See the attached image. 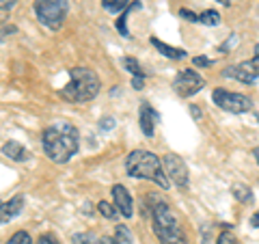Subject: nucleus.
<instances>
[{
    "instance_id": "nucleus-1",
    "label": "nucleus",
    "mask_w": 259,
    "mask_h": 244,
    "mask_svg": "<svg viewBox=\"0 0 259 244\" xmlns=\"http://www.w3.org/2000/svg\"><path fill=\"white\" fill-rule=\"evenodd\" d=\"M41 145L46 156L56 165H65L76 156L80 147V134L69 121H54L41 134Z\"/></svg>"
},
{
    "instance_id": "nucleus-2",
    "label": "nucleus",
    "mask_w": 259,
    "mask_h": 244,
    "mask_svg": "<svg viewBox=\"0 0 259 244\" xmlns=\"http://www.w3.org/2000/svg\"><path fill=\"white\" fill-rule=\"evenodd\" d=\"M125 171L130 177L149 180L153 184H158L162 190H168V186H171V182H168V177H166V171L162 167V158H158L153 151L134 149L125 158Z\"/></svg>"
},
{
    "instance_id": "nucleus-3",
    "label": "nucleus",
    "mask_w": 259,
    "mask_h": 244,
    "mask_svg": "<svg viewBox=\"0 0 259 244\" xmlns=\"http://www.w3.org/2000/svg\"><path fill=\"white\" fill-rule=\"evenodd\" d=\"M102 89L100 76L89 67H74L69 69V83L65 85L59 95L65 102L71 104H80V102H91L93 97H97Z\"/></svg>"
},
{
    "instance_id": "nucleus-4",
    "label": "nucleus",
    "mask_w": 259,
    "mask_h": 244,
    "mask_svg": "<svg viewBox=\"0 0 259 244\" xmlns=\"http://www.w3.org/2000/svg\"><path fill=\"white\" fill-rule=\"evenodd\" d=\"M151 223H153V233H156L160 244H184L186 242L182 221L168 203L158 201L151 208Z\"/></svg>"
},
{
    "instance_id": "nucleus-5",
    "label": "nucleus",
    "mask_w": 259,
    "mask_h": 244,
    "mask_svg": "<svg viewBox=\"0 0 259 244\" xmlns=\"http://www.w3.org/2000/svg\"><path fill=\"white\" fill-rule=\"evenodd\" d=\"M69 3L67 0H35L37 20L50 30H59L67 18Z\"/></svg>"
},
{
    "instance_id": "nucleus-6",
    "label": "nucleus",
    "mask_w": 259,
    "mask_h": 244,
    "mask_svg": "<svg viewBox=\"0 0 259 244\" xmlns=\"http://www.w3.org/2000/svg\"><path fill=\"white\" fill-rule=\"evenodd\" d=\"M212 100L218 108H223L227 112H233V115H240V112H248L253 108V100L248 95L242 93H231L227 89H214Z\"/></svg>"
},
{
    "instance_id": "nucleus-7",
    "label": "nucleus",
    "mask_w": 259,
    "mask_h": 244,
    "mask_svg": "<svg viewBox=\"0 0 259 244\" xmlns=\"http://www.w3.org/2000/svg\"><path fill=\"white\" fill-rule=\"evenodd\" d=\"M205 87V78L194 69H182L173 80V89L180 97H192Z\"/></svg>"
},
{
    "instance_id": "nucleus-8",
    "label": "nucleus",
    "mask_w": 259,
    "mask_h": 244,
    "mask_svg": "<svg viewBox=\"0 0 259 244\" xmlns=\"http://www.w3.org/2000/svg\"><path fill=\"white\" fill-rule=\"evenodd\" d=\"M162 167L166 171V177L168 182H173L177 188H188V167H186V162L182 158L173 156V153H168V156L162 158Z\"/></svg>"
},
{
    "instance_id": "nucleus-9",
    "label": "nucleus",
    "mask_w": 259,
    "mask_h": 244,
    "mask_svg": "<svg viewBox=\"0 0 259 244\" xmlns=\"http://www.w3.org/2000/svg\"><path fill=\"white\" fill-rule=\"evenodd\" d=\"M223 76L227 78H236L240 80V83H244V85H253L259 80V69L253 67V63H240V65H229V67H225L223 71Z\"/></svg>"
},
{
    "instance_id": "nucleus-10",
    "label": "nucleus",
    "mask_w": 259,
    "mask_h": 244,
    "mask_svg": "<svg viewBox=\"0 0 259 244\" xmlns=\"http://www.w3.org/2000/svg\"><path fill=\"white\" fill-rule=\"evenodd\" d=\"M112 199H115V208L119 210V214H123L125 218L134 214V201L130 197V192L125 190V186H121V184L112 186Z\"/></svg>"
},
{
    "instance_id": "nucleus-11",
    "label": "nucleus",
    "mask_w": 259,
    "mask_h": 244,
    "mask_svg": "<svg viewBox=\"0 0 259 244\" xmlns=\"http://www.w3.org/2000/svg\"><path fill=\"white\" fill-rule=\"evenodd\" d=\"M158 121H160V115L156 112V108H153L151 104L143 102L141 104V130H143V134L145 136H153Z\"/></svg>"
},
{
    "instance_id": "nucleus-12",
    "label": "nucleus",
    "mask_w": 259,
    "mask_h": 244,
    "mask_svg": "<svg viewBox=\"0 0 259 244\" xmlns=\"http://www.w3.org/2000/svg\"><path fill=\"white\" fill-rule=\"evenodd\" d=\"M22 210H24V194H15L13 199H9L7 203L0 206V225L13 221Z\"/></svg>"
},
{
    "instance_id": "nucleus-13",
    "label": "nucleus",
    "mask_w": 259,
    "mask_h": 244,
    "mask_svg": "<svg viewBox=\"0 0 259 244\" xmlns=\"http://www.w3.org/2000/svg\"><path fill=\"white\" fill-rule=\"evenodd\" d=\"M3 153H5L7 158H11L13 162H26L30 158L28 149L24 147L22 143H18V141H7L3 145Z\"/></svg>"
},
{
    "instance_id": "nucleus-14",
    "label": "nucleus",
    "mask_w": 259,
    "mask_h": 244,
    "mask_svg": "<svg viewBox=\"0 0 259 244\" xmlns=\"http://www.w3.org/2000/svg\"><path fill=\"white\" fill-rule=\"evenodd\" d=\"M151 44H153V48H156L160 54H164L166 59H173V61L186 59V50H180V48H173V46H168V44H162L160 39H156V37L151 39Z\"/></svg>"
},
{
    "instance_id": "nucleus-15",
    "label": "nucleus",
    "mask_w": 259,
    "mask_h": 244,
    "mask_svg": "<svg viewBox=\"0 0 259 244\" xmlns=\"http://www.w3.org/2000/svg\"><path fill=\"white\" fill-rule=\"evenodd\" d=\"M231 194L236 197L240 203H253V190L244 184H233L231 186Z\"/></svg>"
},
{
    "instance_id": "nucleus-16",
    "label": "nucleus",
    "mask_w": 259,
    "mask_h": 244,
    "mask_svg": "<svg viewBox=\"0 0 259 244\" xmlns=\"http://www.w3.org/2000/svg\"><path fill=\"white\" fill-rule=\"evenodd\" d=\"M199 22L205 24V26H218V24H221V13L207 9V11H203L199 15Z\"/></svg>"
},
{
    "instance_id": "nucleus-17",
    "label": "nucleus",
    "mask_w": 259,
    "mask_h": 244,
    "mask_svg": "<svg viewBox=\"0 0 259 244\" xmlns=\"http://www.w3.org/2000/svg\"><path fill=\"white\" fill-rule=\"evenodd\" d=\"M115 240H117V244H134L132 233H130V229H127L125 225H117V229H115Z\"/></svg>"
},
{
    "instance_id": "nucleus-18",
    "label": "nucleus",
    "mask_w": 259,
    "mask_h": 244,
    "mask_svg": "<svg viewBox=\"0 0 259 244\" xmlns=\"http://www.w3.org/2000/svg\"><path fill=\"white\" fill-rule=\"evenodd\" d=\"M123 63H125L127 71H130V74H132L134 78H141V80H145V71H143V67L139 65V61L132 59V56H127V59H125Z\"/></svg>"
},
{
    "instance_id": "nucleus-19",
    "label": "nucleus",
    "mask_w": 259,
    "mask_h": 244,
    "mask_svg": "<svg viewBox=\"0 0 259 244\" xmlns=\"http://www.w3.org/2000/svg\"><path fill=\"white\" fill-rule=\"evenodd\" d=\"M139 7H141V3H134L132 9H139ZM132 9H125L123 15H121V18L117 20V28H119V32H121L123 37H130V32H127V28H125V20L130 18V11H132Z\"/></svg>"
},
{
    "instance_id": "nucleus-20",
    "label": "nucleus",
    "mask_w": 259,
    "mask_h": 244,
    "mask_svg": "<svg viewBox=\"0 0 259 244\" xmlns=\"http://www.w3.org/2000/svg\"><path fill=\"white\" fill-rule=\"evenodd\" d=\"M102 5H104V9L110 11V13H117L121 9H125L127 7V0H102Z\"/></svg>"
},
{
    "instance_id": "nucleus-21",
    "label": "nucleus",
    "mask_w": 259,
    "mask_h": 244,
    "mask_svg": "<svg viewBox=\"0 0 259 244\" xmlns=\"http://www.w3.org/2000/svg\"><path fill=\"white\" fill-rule=\"evenodd\" d=\"M97 210H100V214L104 218H117V208H112L108 201H100L97 203Z\"/></svg>"
},
{
    "instance_id": "nucleus-22",
    "label": "nucleus",
    "mask_w": 259,
    "mask_h": 244,
    "mask_svg": "<svg viewBox=\"0 0 259 244\" xmlns=\"http://www.w3.org/2000/svg\"><path fill=\"white\" fill-rule=\"evenodd\" d=\"M7 244H32V240H30V235L26 231H15Z\"/></svg>"
},
{
    "instance_id": "nucleus-23",
    "label": "nucleus",
    "mask_w": 259,
    "mask_h": 244,
    "mask_svg": "<svg viewBox=\"0 0 259 244\" xmlns=\"http://www.w3.org/2000/svg\"><path fill=\"white\" fill-rule=\"evenodd\" d=\"M216 244H238V240L229 229H225V231H221V235H218Z\"/></svg>"
},
{
    "instance_id": "nucleus-24",
    "label": "nucleus",
    "mask_w": 259,
    "mask_h": 244,
    "mask_svg": "<svg viewBox=\"0 0 259 244\" xmlns=\"http://www.w3.org/2000/svg\"><path fill=\"white\" fill-rule=\"evenodd\" d=\"M74 242H76V244H95L93 235H89V233H80V235H76Z\"/></svg>"
},
{
    "instance_id": "nucleus-25",
    "label": "nucleus",
    "mask_w": 259,
    "mask_h": 244,
    "mask_svg": "<svg viewBox=\"0 0 259 244\" xmlns=\"http://www.w3.org/2000/svg\"><path fill=\"white\" fill-rule=\"evenodd\" d=\"M192 63L197 65V67H209V65H212V59H207V56H194Z\"/></svg>"
},
{
    "instance_id": "nucleus-26",
    "label": "nucleus",
    "mask_w": 259,
    "mask_h": 244,
    "mask_svg": "<svg viewBox=\"0 0 259 244\" xmlns=\"http://www.w3.org/2000/svg\"><path fill=\"white\" fill-rule=\"evenodd\" d=\"M236 44H238V35H231L229 39H227V44H225V46H221V52H227L229 48H233Z\"/></svg>"
},
{
    "instance_id": "nucleus-27",
    "label": "nucleus",
    "mask_w": 259,
    "mask_h": 244,
    "mask_svg": "<svg viewBox=\"0 0 259 244\" xmlns=\"http://www.w3.org/2000/svg\"><path fill=\"white\" fill-rule=\"evenodd\" d=\"M100 128H102V130H110V128H115V119H112V117H104V119L100 121Z\"/></svg>"
},
{
    "instance_id": "nucleus-28",
    "label": "nucleus",
    "mask_w": 259,
    "mask_h": 244,
    "mask_svg": "<svg viewBox=\"0 0 259 244\" xmlns=\"http://www.w3.org/2000/svg\"><path fill=\"white\" fill-rule=\"evenodd\" d=\"M180 15H182V18H186L188 22H199V15H194V13H192V11H188V9H182V11H180Z\"/></svg>"
},
{
    "instance_id": "nucleus-29",
    "label": "nucleus",
    "mask_w": 259,
    "mask_h": 244,
    "mask_svg": "<svg viewBox=\"0 0 259 244\" xmlns=\"http://www.w3.org/2000/svg\"><path fill=\"white\" fill-rule=\"evenodd\" d=\"M37 244H56V240H54V235H50V233H44L41 238L37 240Z\"/></svg>"
},
{
    "instance_id": "nucleus-30",
    "label": "nucleus",
    "mask_w": 259,
    "mask_h": 244,
    "mask_svg": "<svg viewBox=\"0 0 259 244\" xmlns=\"http://www.w3.org/2000/svg\"><path fill=\"white\" fill-rule=\"evenodd\" d=\"M250 63H253L255 69H259V44L255 46V56H253V61H250Z\"/></svg>"
},
{
    "instance_id": "nucleus-31",
    "label": "nucleus",
    "mask_w": 259,
    "mask_h": 244,
    "mask_svg": "<svg viewBox=\"0 0 259 244\" xmlns=\"http://www.w3.org/2000/svg\"><path fill=\"white\" fill-rule=\"evenodd\" d=\"M15 5V0H0V9H11Z\"/></svg>"
},
{
    "instance_id": "nucleus-32",
    "label": "nucleus",
    "mask_w": 259,
    "mask_h": 244,
    "mask_svg": "<svg viewBox=\"0 0 259 244\" xmlns=\"http://www.w3.org/2000/svg\"><path fill=\"white\" fill-rule=\"evenodd\" d=\"M250 225H253L255 229H259V210H257V212H255L253 216H250Z\"/></svg>"
},
{
    "instance_id": "nucleus-33",
    "label": "nucleus",
    "mask_w": 259,
    "mask_h": 244,
    "mask_svg": "<svg viewBox=\"0 0 259 244\" xmlns=\"http://www.w3.org/2000/svg\"><path fill=\"white\" fill-rule=\"evenodd\" d=\"M190 112H192V117H194V119H201V110L194 106V104H190Z\"/></svg>"
},
{
    "instance_id": "nucleus-34",
    "label": "nucleus",
    "mask_w": 259,
    "mask_h": 244,
    "mask_svg": "<svg viewBox=\"0 0 259 244\" xmlns=\"http://www.w3.org/2000/svg\"><path fill=\"white\" fill-rule=\"evenodd\" d=\"M100 244H117V240L110 238V235H104V238L100 240Z\"/></svg>"
},
{
    "instance_id": "nucleus-35",
    "label": "nucleus",
    "mask_w": 259,
    "mask_h": 244,
    "mask_svg": "<svg viewBox=\"0 0 259 244\" xmlns=\"http://www.w3.org/2000/svg\"><path fill=\"white\" fill-rule=\"evenodd\" d=\"M134 89H136V91H141V89H143V80L141 78H134Z\"/></svg>"
},
{
    "instance_id": "nucleus-36",
    "label": "nucleus",
    "mask_w": 259,
    "mask_h": 244,
    "mask_svg": "<svg viewBox=\"0 0 259 244\" xmlns=\"http://www.w3.org/2000/svg\"><path fill=\"white\" fill-rule=\"evenodd\" d=\"M253 158L257 160V165H259V147H255V149H253Z\"/></svg>"
},
{
    "instance_id": "nucleus-37",
    "label": "nucleus",
    "mask_w": 259,
    "mask_h": 244,
    "mask_svg": "<svg viewBox=\"0 0 259 244\" xmlns=\"http://www.w3.org/2000/svg\"><path fill=\"white\" fill-rule=\"evenodd\" d=\"M257 121H259V112H257Z\"/></svg>"
},
{
    "instance_id": "nucleus-38",
    "label": "nucleus",
    "mask_w": 259,
    "mask_h": 244,
    "mask_svg": "<svg viewBox=\"0 0 259 244\" xmlns=\"http://www.w3.org/2000/svg\"><path fill=\"white\" fill-rule=\"evenodd\" d=\"M0 206H3V201H0Z\"/></svg>"
}]
</instances>
